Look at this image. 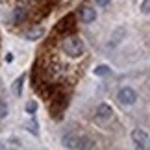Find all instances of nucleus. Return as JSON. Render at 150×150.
<instances>
[{
  "mask_svg": "<svg viewBox=\"0 0 150 150\" xmlns=\"http://www.w3.org/2000/svg\"><path fill=\"white\" fill-rule=\"evenodd\" d=\"M85 50V45L82 39L78 37H67L63 41V52L69 56V57H80Z\"/></svg>",
  "mask_w": 150,
  "mask_h": 150,
  "instance_id": "1",
  "label": "nucleus"
},
{
  "mask_svg": "<svg viewBox=\"0 0 150 150\" xmlns=\"http://www.w3.org/2000/svg\"><path fill=\"white\" fill-rule=\"evenodd\" d=\"M63 146H67V148H93L95 145L91 143L89 139H83V137H80L76 134H67V135H63Z\"/></svg>",
  "mask_w": 150,
  "mask_h": 150,
  "instance_id": "2",
  "label": "nucleus"
},
{
  "mask_svg": "<svg viewBox=\"0 0 150 150\" xmlns=\"http://www.w3.org/2000/svg\"><path fill=\"white\" fill-rule=\"evenodd\" d=\"M117 98H119V102L122 104V106H134L137 102V93L132 87H122L117 93Z\"/></svg>",
  "mask_w": 150,
  "mask_h": 150,
  "instance_id": "3",
  "label": "nucleus"
},
{
  "mask_svg": "<svg viewBox=\"0 0 150 150\" xmlns=\"http://www.w3.org/2000/svg\"><path fill=\"white\" fill-rule=\"evenodd\" d=\"M132 141L135 143L137 148H148L150 146V135L141 128H135L132 132Z\"/></svg>",
  "mask_w": 150,
  "mask_h": 150,
  "instance_id": "4",
  "label": "nucleus"
},
{
  "mask_svg": "<svg viewBox=\"0 0 150 150\" xmlns=\"http://www.w3.org/2000/svg\"><path fill=\"white\" fill-rule=\"evenodd\" d=\"M80 19H82V22L89 24V22L96 21V11L93 8H82L80 9Z\"/></svg>",
  "mask_w": 150,
  "mask_h": 150,
  "instance_id": "5",
  "label": "nucleus"
},
{
  "mask_svg": "<svg viewBox=\"0 0 150 150\" xmlns=\"http://www.w3.org/2000/svg\"><path fill=\"white\" fill-rule=\"evenodd\" d=\"M113 115V109L111 106H108V104H100L98 108H96V117L98 119H111Z\"/></svg>",
  "mask_w": 150,
  "mask_h": 150,
  "instance_id": "6",
  "label": "nucleus"
},
{
  "mask_svg": "<svg viewBox=\"0 0 150 150\" xmlns=\"http://www.w3.org/2000/svg\"><path fill=\"white\" fill-rule=\"evenodd\" d=\"M22 83H24V76H19L15 80V83H13V93L15 96H21L22 95Z\"/></svg>",
  "mask_w": 150,
  "mask_h": 150,
  "instance_id": "7",
  "label": "nucleus"
},
{
  "mask_svg": "<svg viewBox=\"0 0 150 150\" xmlns=\"http://www.w3.org/2000/svg\"><path fill=\"white\" fill-rule=\"evenodd\" d=\"M43 33H45V30H43V28H37V30H32V32H28V33H26V39H28V41H37V39L41 37Z\"/></svg>",
  "mask_w": 150,
  "mask_h": 150,
  "instance_id": "8",
  "label": "nucleus"
},
{
  "mask_svg": "<svg viewBox=\"0 0 150 150\" xmlns=\"http://www.w3.org/2000/svg\"><path fill=\"white\" fill-rule=\"evenodd\" d=\"M93 72H95V76H108V74L111 72V69L108 65H96Z\"/></svg>",
  "mask_w": 150,
  "mask_h": 150,
  "instance_id": "9",
  "label": "nucleus"
},
{
  "mask_svg": "<svg viewBox=\"0 0 150 150\" xmlns=\"http://www.w3.org/2000/svg\"><path fill=\"white\" fill-rule=\"evenodd\" d=\"M26 128H28V132H30V134H33V135L39 134V124H37L35 119H30V120H28V122H26Z\"/></svg>",
  "mask_w": 150,
  "mask_h": 150,
  "instance_id": "10",
  "label": "nucleus"
},
{
  "mask_svg": "<svg viewBox=\"0 0 150 150\" xmlns=\"http://www.w3.org/2000/svg\"><path fill=\"white\" fill-rule=\"evenodd\" d=\"M24 19H26V9L24 8H17L15 9V22H17V24H21Z\"/></svg>",
  "mask_w": 150,
  "mask_h": 150,
  "instance_id": "11",
  "label": "nucleus"
},
{
  "mask_svg": "<svg viewBox=\"0 0 150 150\" xmlns=\"http://www.w3.org/2000/svg\"><path fill=\"white\" fill-rule=\"evenodd\" d=\"M122 35H126V30H124V28H117V32L113 33V41H111V45L120 43V37H122Z\"/></svg>",
  "mask_w": 150,
  "mask_h": 150,
  "instance_id": "12",
  "label": "nucleus"
},
{
  "mask_svg": "<svg viewBox=\"0 0 150 150\" xmlns=\"http://www.w3.org/2000/svg\"><path fill=\"white\" fill-rule=\"evenodd\" d=\"M35 111H37V102H35V100H30V102L26 104V113H30V115H33V113H35Z\"/></svg>",
  "mask_w": 150,
  "mask_h": 150,
  "instance_id": "13",
  "label": "nucleus"
},
{
  "mask_svg": "<svg viewBox=\"0 0 150 150\" xmlns=\"http://www.w3.org/2000/svg\"><path fill=\"white\" fill-rule=\"evenodd\" d=\"M8 113H9V109H8V104L0 102V119H6V117H8Z\"/></svg>",
  "mask_w": 150,
  "mask_h": 150,
  "instance_id": "14",
  "label": "nucleus"
},
{
  "mask_svg": "<svg viewBox=\"0 0 150 150\" xmlns=\"http://www.w3.org/2000/svg\"><path fill=\"white\" fill-rule=\"evenodd\" d=\"M141 11L145 15H150V0H143V4H141Z\"/></svg>",
  "mask_w": 150,
  "mask_h": 150,
  "instance_id": "15",
  "label": "nucleus"
},
{
  "mask_svg": "<svg viewBox=\"0 0 150 150\" xmlns=\"http://www.w3.org/2000/svg\"><path fill=\"white\" fill-rule=\"evenodd\" d=\"M109 2H111V0H96V4H98V6H102V8H104V6H108Z\"/></svg>",
  "mask_w": 150,
  "mask_h": 150,
  "instance_id": "16",
  "label": "nucleus"
},
{
  "mask_svg": "<svg viewBox=\"0 0 150 150\" xmlns=\"http://www.w3.org/2000/svg\"><path fill=\"white\" fill-rule=\"evenodd\" d=\"M11 61H13V54L8 52V54H6V63H11Z\"/></svg>",
  "mask_w": 150,
  "mask_h": 150,
  "instance_id": "17",
  "label": "nucleus"
}]
</instances>
